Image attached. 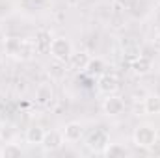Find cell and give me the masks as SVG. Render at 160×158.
I'll use <instances>...</instances> for the list:
<instances>
[{
    "label": "cell",
    "instance_id": "10",
    "mask_svg": "<svg viewBox=\"0 0 160 158\" xmlns=\"http://www.w3.org/2000/svg\"><path fill=\"white\" fill-rule=\"evenodd\" d=\"M89 54L88 52H73L71 54V58L67 60V63H69V67L73 69V71H78V73H84L86 69H88V63H89Z\"/></svg>",
    "mask_w": 160,
    "mask_h": 158
},
{
    "label": "cell",
    "instance_id": "11",
    "mask_svg": "<svg viewBox=\"0 0 160 158\" xmlns=\"http://www.w3.org/2000/svg\"><path fill=\"white\" fill-rule=\"evenodd\" d=\"M50 43H52V37L48 32H38L36 34V39H34V45H36V50L39 54H45L50 50Z\"/></svg>",
    "mask_w": 160,
    "mask_h": 158
},
{
    "label": "cell",
    "instance_id": "18",
    "mask_svg": "<svg viewBox=\"0 0 160 158\" xmlns=\"http://www.w3.org/2000/svg\"><path fill=\"white\" fill-rule=\"evenodd\" d=\"M136 2H138V0H119V4L125 7V9H130V7H132Z\"/></svg>",
    "mask_w": 160,
    "mask_h": 158
},
{
    "label": "cell",
    "instance_id": "17",
    "mask_svg": "<svg viewBox=\"0 0 160 158\" xmlns=\"http://www.w3.org/2000/svg\"><path fill=\"white\" fill-rule=\"evenodd\" d=\"M104 71V62L101 60V58H91L89 60V63H88V69H86V73H89V75H101Z\"/></svg>",
    "mask_w": 160,
    "mask_h": 158
},
{
    "label": "cell",
    "instance_id": "13",
    "mask_svg": "<svg viewBox=\"0 0 160 158\" xmlns=\"http://www.w3.org/2000/svg\"><path fill=\"white\" fill-rule=\"evenodd\" d=\"M102 155L108 158H125V156H128V151L123 145H119V143H108L104 147Z\"/></svg>",
    "mask_w": 160,
    "mask_h": 158
},
{
    "label": "cell",
    "instance_id": "16",
    "mask_svg": "<svg viewBox=\"0 0 160 158\" xmlns=\"http://www.w3.org/2000/svg\"><path fill=\"white\" fill-rule=\"evenodd\" d=\"M22 155V149L15 143H6L2 149H0V156L2 158H19Z\"/></svg>",
    "mask_w": 160,
    "mask_h": 158
},
{
    "label": "cell",
    "instance_id": "15",
    "mask_svg": "<svg viewBox=\"0 0 160 158\" xmlns=\"http://www.w3.org/2000/svg\"><path fill=\"white\" fill-rule=\"evenodd\" d=\"M143 110L149 116H157L160 114V95H149L143 101Z\"/></svg>",
    "mask_w": 160,
    "mask_h": 158
},
{
    "label": "cell",
    "instance_id": "12",
    "mask_svg": "<svg viewBox=\"0 0 160 158\" xmlns=\"http://www.w3.org/2000/svg\"><path fill=\"white\" fill-rule=\"evenodd\" d=\"M132 71L136 75H147L151 71V60L147 56H136L132 62Z\"/></svg>",
    "mask_w": 160,
    "mask_h": 158
},
{
    "label": "cell",
    "instance_id": "6",
    "mask_svg": "<svg viewBox=\"0 0 160 158\" xmlns=\"http://www.w3.org/2000/svg\"><path fill=\"white\" fill-rule=\"evenodd\" d=\"M106 145H108V134L104 130H95L88 138V147L91 151H95V153H102Z\"/></svg>",
    "mask_w": 160,
    "mask_h": 158
},
{
    "label": "cell",
    "instance_id": "2",
    "mask_svg": "<svg viewBox=\"0 0 160 158\" xmlns=\"http://www.w3.org/2000/svg\"><path fill=\"white\" fill-rule=\"evenodd\" d=\"M134 143L142 149H149V147H155L157 145V140H158V132L155 126L151 125H142L134 130Z\"/></svg>",
    "mask_w": 160,
    "mask_h": 158
},
{
    "label": "cell",
    "instance_id": "19",
    "mask_svg": "<svg viewBox=\"0 0 160 158\" xmlns=\"http://www.w3.org/2000/svg\"><path fill=\"white\" fill-rule=\"evenodd\" d=\"M155 48H157V50H160V36L155 39Z\"/></svg>",
    "mask_w": 160,
    "mask_h": 158
},
{
    "label": "cell",
    "instance_id": "5",
    "mask_svg": "<svg viewBox=\"0 0 160 158\" xmlns=\"http://www.w3.org/2000/svg\"><path fill=\"white\" fill-rule=\"evenodd\" d=\"M52 101H54V87H52V84H39L38 86V89H36V102L39 104V106H48V104H52Z\"/></svg>",
    "mask_w": 160,
    "mask_h": 158
},
{
    "label": "cell",
    "instance_id": "1",
    "mask_svg": "<svg viewBox=\"0 0 160 158\" xmlns=\"http://www.w3.org/2000/svg\"><path fill=\"white\" fill-rule=\"evenodd\" d=\"M6 50L9 56L21 58V60H30L32 54H36V45L26 39H17V37H9L6 41Z\"/></svg>",
    "mask_w": 160,
    "mask_h": 158
},
{
    "label": "cell",
    "instance_id": "8",
    "mask_svg": "<svg viewBox=\"0 0 160 158\" xmlns=\"http://www.w3.org/2000/svg\"><path fill=\"white\" fill-rule=\"evenodd\" d=\"M63 134L58 132V130H50V132H45V138H43V147L47 151H58L62 145H63Z\"/></svg>",
    "mask_w": 160,
    "mask_h": 158
},
{
    "label": "cell",
    "instance_id": "4",
    "mask_svg": "<svg viewBox=\"0 0 160 158\" xmlns=\"http://www.w3.org/2000/svg\"><path fill=\"white\" fill-rule=\"evenodd\" d=\"M102 110H104L106 116L116 117V116H121V114H123V110H125V102H123L121 97H118L116 93H112V95H108V97L104 99V102H102Z\"/></svg>",
    "mask_w": 160,
    "mask_h": 158
},
{
    "label": "cell",
    "instance_id": "7",
    "mask_svg": "<svg viewBox=\"0 0 160 158\" xmlns=\"http://www.w3.org/2000/svg\"><path fill=\"white\" fill-rule=\"evenodd\" d=\"M99 89L104 93V95H112L119 89V80L116 75H110V73H104L101 75L99 78Z\"/></svg>",
    "mask_w": 160,
    "mask_h": 158
},
{
    "label": "cell",
    "instance_id": "3",
    "mask_svg": "<svg viewBox=\"0 0 160 158\" xmlns=\"http://www.w3.org/2000/svg\"><path fill=\"white\" fill-rule=\"evenodd\" d=\"M48 54H50L56 62L65 63V62L71 58V54H73V45H71V41L67 39V37H54L52 43H50Z\"/></svg>",
    "mask_w": 160,
    "mask_h": 158
},
{
    "label": "cell",
    "instance_id": "14",
    "mask_svg": "<svg viewBox=\"0 0 160 158\" xmlns=\"http://www.w3.org/2000/svg\"><path fill=\"white\" fill-rule=\"evenodd\" d=\"M43 138H45V130L41 126H38V125H34V126H30L26 130V141L32 143V145H41Z\"/></svg>",
    "mask_w": 160,
    "mask_h": 158
},
{
    "label": "cell",
    "instance_id": "9",
    "mask_svg": "<svg viewBox=\"0 0 160 158\" xmlns=\"http://www.w3.org/2000/svg\"><path fill=\"white\" fill-rule=\"evenodd\" d=\"M63 140L65 141H71V143H75V141H80V138L84 136V126L77 123V121H71V123H67L65 125V128H63Z\"/></svg>",
    "mask_w": 160,
    "mask_h": 158
}]
</instances>
